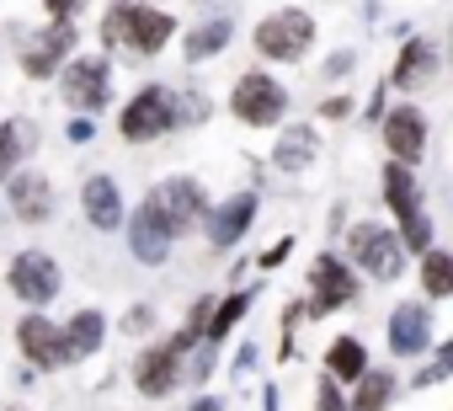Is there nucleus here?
I'll return each instance as SVG.
<instances>
[{
  "label": "nucleus",
  "instance_id": "5",
  "mask_svg": "<svg viewBox=\"0 0 453 411\" xmlns=\"http://www.w3.org/2000/svg\"><path fill=\"white\" fill-rule=\"evenodd\" d=\"M310 43H315V17L299 6H283L257 22V54L273 65H299L310 54Z\"/></svg>",
  "mask_w": 453,
  "mask_h": 411
},
{
  "label": "nucleus",
  "instance_id": "7",
  "mask_svg": "<svg viewBox=\"0 0 453 411\" xmlns=\"http://www.w3.org/2000/svg\"><path fill=\"white\" fill-rule=\"evenodd\" d=\"M59 97H65V107H75L81 118L102 112V107L112 102V59H102V54H75V59L65 65V75H59Z\"/></svg>",
  "mask_w": 453,
  "mask_h": 411
},
{
  "label": "nucleus",
  "instance_id": "43",
  "mask_svg": "<svg viewBox=\"0 0 453 411\" xmlns=\"http://www.w3.org/2000/svg\"><path fill=\"white\" fill-rule=\"evenodd\" d=\"M17 411H22V406H17Z\"/></svg>",
  "mask_w": 453,
  "mask_h": 411
},
{
  "label": "nucleus",
  "instance_id": "24",
  "mask_svg": "<svg viewBox=\"0 0 453 411\" xmlns=\"http://www.w3.org/2000/svg\"><path fill=\"white\" fill-rule=\"evenodd\" d=\"M230 38H235V22L208 17V22H197V27L181 38V54H187V65H203V59H213V54L230 49Z\"/></svg>",
  "mask_w": 453,
  "mask_h": 411
},
{
  "label": "nucleus",
  "instance_id": "29",
  "mask_svg": "<svg viewBox=\"0 0 453 411\" xmlns=\"http://www.w3.org/2000/svg\"><path fill=\"white\" fill-rule=\"evenodd\" d=\"M453 374V337L432 353V363L421 368V374H411V390H426V384H437V379H448Z\"/></svg>",
  "mask_w": 453,
  "mask_h": 411
},
{
  "label": "nucleus",
  "instance_id": "22",
  "mask_svg": "<svg viewBox=\"0 0 453 411\" xmlns=\"http://www.w3.org/2000/svg\"><path fill=\"white\" fill-rule=\"evenodd\" d=\"M432 75H437V49H432L426 38H405V49L395 54L389 86H400V91H416V86H426Z\"/></svg>",
  "mask_w": 453,
  "mask_h": 411
},
{
  "label": "nucleus",
  "instance_id": "20",
  "mask_svg": "<svg viewBox=\"0 0 453 411\" xmlns=\"http://www.w3.org/2000/svg\"><path fill=\"white\" fill-rule=\"evenodd\" d=\"M176 33V17L171 12H155V6H134V22H128V49L139 59H155Z\"/></svg>",
  "mask_w": 453,
  "mask_h": 411
},
{
  "label": "nucleus",
  "instance_id": "42",
  "mask_svg": "<svg viewBox=\"0 0 453 411\" xmlns=\"http://www.w3.org/2000/svg\"><path fill=\"white\" fill-rule=\"evenodd\" d=\"M448 54H453V38H448Z\"/></svg>",
  "mask_w": 453,
  "mask_h": 411
},
{
  "label": "nucleus",
  "instance_id": "27",
  "mask_svg": "<svg viewBox=\"0 0 453 411\" xmlns=\"http://www.w3.org/2000/svg\"><path fill=\"white\" fill-rule=\"evenodd\" d=\"M246 310H251V289H235V294H224V299L213 305V321H208V342L219 347L224 337H230V331L246 321Z\"/></svg>",
  "mask_w": 453,
  "mask_h": 411
},
{
  "label": "nucleus",
  "instance_id": "36",
  "mask_svg": "<svg viewBox=\"0 0 453 411\" xmlns=\"http://www.w3.org/2000/svg\"><path fill=\"white\" fill-rule=\"evenodd\" d=\"M81 6H86V0H43V12H49L54 22H75Z\"/></svg>",
  "mask_w": 453,
  "mask_h": 411
},
{
  "label": "nucleus",
  "instance_id": "34",
  "mask_svg": "<svg viewBox=\"0 0 453 411\" xmlns=\"http://www.w3.org/2000/svg\"><path fill=\"white\" fill-rule=\"evenodd\" d=\"M123 331H128V337H144V331H155V305H134V310L123 315Z\"/></svg>",
  "mask_w": 453,
  "mask_h": 411
},
{
  "label": "nucleus",
  "instance_id": "32",
  "mask_svg": "<svg viewBox=\"0 0 453 411\" xmlns=\"http://www.w3.org/2000/svg\"><path fill=\"white\" fill-rule=\"evenodd\" d=\"M208 118V97L203 91H187V97H176V128H187V123H203Z\"/></svg>",
  "mask_w": 453,
  "mask_h": 411
},
{
  "label": "nucleus",
  "instance_id": "8",
  "mask_svg": "<svg viewBox=\"0 0 453 411\" xmlns=\"http://www.w3.org/2000/svg\"><path fill=\"white\" fill-rule=\"evenodd\" d=\"M230 112H235L246 128H278L283 112H288V91H283L267 70H246V75L230 86Z\"/></svg>",
  "mask_w": 453,
  "mask_h": 411
},
{
  "label": "nucleus",
  "instance_id": "17",
  "mask_svg": "<svg viewBox=\"0 0 453 411\" xmlns=\"http://www.w3.org/2000/svg\"><path fill=\"white\" fill-rule=\"evenodd\" d=\"M6 203L22 225H49L54 220V182L43 171H17L6 182Z\"/></svg>",
  "mask_w": 453,
  "mask_h": 411
},
{
  "label": "nucleus",
  "instance_id": "19",
  "mask_svg": "<svg viewBox=\"0 0 453 411\" xmlns=\"http://www.w3.org/2000/svg\"><path fill=\"white\" fill-rule=\"evenodd\" d=\"M102 342H107V315L102 310H75L70 321H65V368L70 363H86V358H96L102 353Z\"/></svg>",
  "mask_w": 453,
  "mask_h": 411
},
{
  "label": "nucleus",
  "instance_id": "11",
  "mask_svg": "<svg viewBox=\"0 0 453 411\" xmlns=\"http://www.w3.org/2000/svg\"><path fill=\"white\" fill-rule=\"evenodd\" d=\"M17 347H22V358H27L33 368H43V374L65 368V326L49 321L43 310H33V315L17 321Z\"/></svg>",
  "mask_w": 453,
  "mask_h": 411
},
{
  "label": "nucleus",
  "instance_id": "18",
  "mask_svg": "<svg viewBox=\"0 0 453 411\" xmlns=\"http://www.w3.org/2000/svg\"><path fill=\"white\" fill-rule=\"evenodd\" d=\"M320 160V134L310 128V123H288L283 134H278V144H273V166L283 171V176H299V171H310Z\"/></svg>",
  "mask_w": 453,
  "mask_h": 411
},
{
  "label": "nucleus",
  "instance_id": "38",
  "mask_svg": "<svg viewBox=\"0 0 453 411\" xmlns=\"http://www.w3.org/2000/svg\"><path fill=\"white\" fill-rule=\"evenodd\" d=\"M65 134H70L75 144H86V139L96 134V123H91V118H70V123H65Z\"/></svg>",
  "mask_w": 453,
  "mask_h": 411
},
{
  "label": "nucleus",
  "instance_id": "21",
  "mask_svg": "<svg viewBox=\"0 0 453 411\" xmlns=\"http://www.w3.org/2000/svg\"><path fill=\"white\" fill-rule=\"evenodd\" d=\"M326 379H336V384H357L373 363H368V342L363 337H352V331H342V337H331V347H326Z\"/></svg>",
  "mask_w": 453,
  "mask_h": 411
},
{
  "label": "nucleus",
  "instance_id": "6",
  "mask_svg": "<svg viewBox=\"0 0 453 411\" xmlns=\"http://www.w3.org/2000/svg\"><path fill=\"white\" fill-rule=\"evenodd\" d=\"M171 128H176V91H165V86H139L128 97V107L118 112V134L128 144H155Z\"/></svg>",
  "mask_w": 453,
  "mask_h": 411
},
{
  "label": "nucleus",
  "instance_id": "41",
  "mask_svg": "<svg viewBox=\"0 0 453 411\" xmlns=\"http://www.w3.org/2000/svg\"><path fill=\"white\" fill-rule=\"evenodd\" d=\"M251 363H257V347H251V342H246V347H241V358H235V374H246V368H251Z\"/></svg>",
  "mask_w": 453,
  "mask_h": 411
},
{
  "label": "nucleus",
  "instance_id": "39",
  "mask_svg": "<svg viewBox=\"0 0 453 411\" xmlns=\"http://www.w3.org/2000/svg\"><path fill=\"white\" fill-rule=\"evenodd\" d=\"M288 252H294V241H278V246H267V252H262V268H283V262H288Z\"/></svg>",
  "mask_w": 453,
  "mask_h": 411
},
{
  "label": "nucleus",
  "instance_id": "9",
  "mask_svg": "<svg viewBox=\"0 0 453 411\" xmlns=\"http://www.w3.org/2000/svg\"><path fill=\"white\" fill-rule=\"evenodd\" d=\"M6 283H12V294H17L22 305L43 310V305H54V299H59L65 273H59V262H54L49 252H17V257H12V268H6Z\"/></svg>",
  "mask_w": 453,
  "mask_h": 411
},
{
  "label": "nucleus",
  "instance_id": "35",
  "mask_svg": "<svg viewBox=\"0 0 453 411\" xmlns=\"http://www.w3.org/2000/svg\"><path fill=\"white\" fill-rule=\"evenodd\" d=\"M352 65H357V54H352V49H336V54L326 59V81H342V75H352Z\"/></svg>",
  "mask_w": 453,
  "mask_h": 411
},
{
  "label": "nucleus",
  "instance_id": "26",
  "mask_svg": "<svg viewBox=\"0 0 453 411\" xmlns=\"http://www.w3.org/2000/svg\"><path fill=\"white\" fill-rule=\"evenodd\" d=\"M421 294L426 299H453V252L432 246L421 257Z\"/></svg>",
  "mask_w": 453,
  "mask_h": 411
},
{
  "label": "nucleus",
  "instance_id": "40",
  "mask_svg": "<svg viewBox=\"0 0 453 411\" xmlns=\"http://www.w3.org/2000/svg\"><path fill=\"white\" fill-rule=\"evenodd\" d=\"M187 411H224V400H219V395H197Z\"/></svg>",
  "mask_w": 453,
  "mask_h": 411
},
{
  "label": "nucleus",
  "instance_id": "28",
  "mask_svg": "<svg viewBox=\"0 0 453 411\" xmlns=\"http://www.w3.org/2000/svg\"><path fill=\"white\" fill-rule=\"evenodd\" d=\"M128 22H134V0H118V6L102 17V43H107V49L128 43Z\"/></svg>",
  "mask_w": 453,
  "mask_h": 411
},
{
  "label": "nucleus",
  "instance_id": "14",
  "mask_svg": "<svg viewBox=\"0 0 453 411\" xmlns=\"http://www.w3.org/2000/svg\"><path fill=\"white\" fill-rule=\"evenodd\" d=\"M257 192L246 187V192H235V198H224L219 209L208 214V225H203V236H208V246L213 252H230V246H241L246 241V230H251V220H257Z\"/></svg>",
  "mask_w": 453,
  "mask_h": 411
},
{
  "label": "nucleus",
  "instance_id": "2",
  "mask_svg": "<svg viewBox=\"0 0 453 411\" xmlns=\"http://www.w3.org/2000/svg\"><path fill=\"white\" fill-rule=\"evenodd\" d=\"M405 241H400V230H389V225H379V220H357L352 230H347V262L363 273V278H373V283H395L400 273H405Z\"/></svg>",
  "mask_w": 453,
  "mask_h": 411
},
{
  "label": "nucleus",
  "instance_id": "4",
  "mask_svg": "<svg viewBox=\"0 0 453 411\" xmlns=\"http://www.w3.org/2000/svg\"><path fill=\"white\" fill-rule=\"evenodd\" d=\"M150 203H155V214L165 220V230H171L176 241L192 236L197 225H208V214H213L197 176H165V182H155V187H150Z\"/></svg>",
  "mask_w": 453,
  "mask_h": 411
},
{
  "label": "nucleus",
  "instance_id": "25",
  "mask_svg": "<svg viewBox=\"0 0 453 411\" xmlns=\"http://www.w3.org/2000/svg\"><path fill=\"white\" fill-rule=\"evenodd\" d=\"M395 395H400V379L389 374V368H368L357 384H352V411H389L395 406Z\"/></svg>",
  "mask_w": 453,
  "mask_h": 411
},
{
  "label": "nucleus",
  "instance_id": "31",
  "mask_svg": "<svg viewBox=\"0 0 453 411\" xmlns=\"http://www.w3.org/2000/svg\"><path fill=\"white\" fill-rule=\"evenodd\" d=\"M22 166V144H17V128L12 123H0V187H6Z\"/></svg>",
  "mask_w": 453,
  "mask_h": 411
},
{
  "label": "nucleus",
  "instance_id": "3",
  "mask_svg": "<svg viewBox=\"0 0 453 411\" xmlns=\"http://www.w3.org/2000/svg\"><path fill=\"white\" fill-rule=\"evenodd\" d=\"M357 289H363L357 268H352L347 257H336V252H320V257L310 262V299H304V315L326 321V315L347 310V305L357 299Z\"/></svg>",
  "mask_w": 453,
  "mask_h": 411
},
{
  "label": "nucleus",
  "instance_id": "33",
  "mask_svg": "<svg viewBox=\"0 0 453 411\" xmlns=\"http://www.w3.org/2000/svg\"><path fill=\"white\" fill-rule=\"evenodd\" d=\"M315 411H352V400H347V390L336 379H320L315 384Z\"/></svg>",
  "mask_w": 453,
  "mask_h": 411
},
{
  "label": "nucleus",
  "instance_id": "10",
  "mask_svg": "<svg viewBox=\"0 0 453 411\" xmlns=\"http://www.w3.org/2000/svg\"><path fill=\"white\" fill-rule=\"evenodd\" d=\"M75 22H49L43 33H33L27 43H22V70H27V81H59L65 75V65L75 59Z\"/></svg>",
  "mask_w": 453,
  "mask_h": 411
},
{
  "label": "nucleus",
  "instance_id": "37",
  "mask_svg": "<svg viewBox=\"0 0 453 411\" xmlns=\"http://www.w3.org/2000/svg\"><path fill=\"white\" fill-rule=\"evenodd\" d=\"M347 112H352V97H326L320 102V118H331V123H342Z\"/></svg>",
  "mask_w": 453,
  "mask_h": 411
},
{
  "label": "nucleus",
  "instance_id": "12",
  "mask_svg": "<svg viewBox=\"0 0 453 411\" xmlns=\"http://www.w3.org/2000/svg\"><path fill=\"white\" fill-rule=\"evenodd\" d=\"M379 134H384L389 160H400V166H416V160L426 155V118H421V107H411V102L389 107L384 123H379Z\"/></svg>",
  "mask_w": 453,
  "mask_h": 411
},
{
  "label": "nucleus",
  "instance_id": "13",
  "mask_svg": "<svg viewBox=\"0 0 453 411\" xmlns=\"http://www.w3.org/2000/svg\"><path fill=\"white\" fill-rule=\"evenodd\" d=\"M384 342H389V353L405 363V358H421L426 347H432V310L421 305V299H405V305H395L389 310V326H384Z\"/></svg>",
  "mask_w": 453,
  "mask_h": 411
},
{
  "label": "nucleus",
  "instance_id": "15",
  "mask_svg": "<svg viewBox=\"0 0 453 411\" xmlns=\"http://www.w3.org/2000/svg\"><path fill=\"white\" fill-rule=\"evenodd\" d=\"M123 230H128V252H134V262H144V268H160V262L171 257V246H176V236L165 230V220L155 214V203H150V198L128 214Z\"/></svg>",
  "mask_w": 453,
  "mask_h": 411
},
{
  "label": "nucleus",
  "instance_id": "16",
  "mask_svg": "<svg viewBox=\"0 0 453 411\" xmlns=\"http://www.w3.org/2000/svg\"><path fill=\"white\" fill-rule=\"evenodd\" d=\"M81 209H86L91 230H102V236H112V230H123V225H128L123 187H118V176H107V171L86 176V187H81Z\"/></svg>",
  "mask_w": 453,
  "mask_h": 411
},
{
  "label": "nucleus",
  "instance_id": "30",
  "mask_svg": "<svg viewBox=\"0 0 453 411\" xmlns=\"http://www.w3.org/2000/svg\"><path fill=\"white\" fill-rule=\"evenodd\" d=\"M400 241H405V252H411V257H426V252H432V220H426V209H421L416 220H405V225H400Z\"/></svg>",
  "mask_w": 453,
  "mask_h": 411
},
{
  "label": "nucleus",
  "instance_id": "23",
  "mask_svg": "<svg viewBox=\"0 0 453 411\" xmlns=\"http://www.w3.org/2000/svg\"><path fill=\"white\" fill-rule=\"evenodd\" d=\"M379 182H384V203H389V214H395V225H405V220H416V214H421V187H416L411 166L389 160Z\"/></svg>",
  "mask_w": 453,
  "mask_h": 411
},
{
  "label": "nucleus",
  "instance_id": "1",
  "mask_svg": "<svg viewBox=\"0 0 453 411\" xmlns=\"http://www.w3.org/2000/svg\"><path fill=\"white\" fill-rule=\"evenodd\" d=\"M192 347H197L192 331H176V337H165V342H150V347L134 358V390H139L144 400H165L171 390H181V384H187Z\"/></svg>",
  "mask_w": 453,
  "mask_h": 411
}]
</instances>
